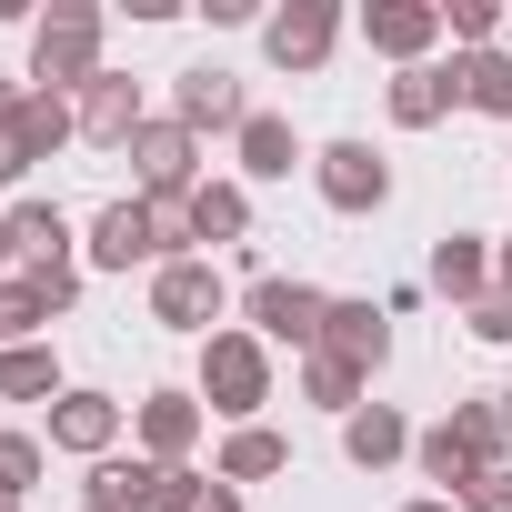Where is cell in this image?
<instances>
[{
	"mask_svg": "<svg viewBox=\"0 0 512 512\" xmlns=\"http://www.w3.org/2000/svg\"><path fill=\"white\" fill-rule=\"evenodd\" d=\"M462 502H472V512H512V472H482V482H462Z\"/></svg>",
	"mask_w": 512,
	"mask_h": 512,
	"instance_id": "31",
	"label": "cell"
},
{
	"mask_svg": "<svg viewBox=\"0 0 512 512\" xmlns=\"http://www.w3.org/2000/svg\"><path fill=\"white\" fill-rule=\"evenodd\" d=\"M452 91H462L472 111H502V121H512V61H502V51H472V61H452Z\"/></svg>",
	"mask_w": 512,
	"mask_h": 512,
	"instance_id": "21",
	"label": "cell"
},
{
	"mask_svg": "<svg viewBox=\"0 0 512 512\" xmlns=\"http://www.w3.org/2000/svg\"><path fill=\"white\" fill-rule=\"evenodd\" d=\"M11 251H31V272H71L61 251H71V221L51 211V201H31V211H11Z\"/></svg>",
	"mask_w": 512,
	"mask_h": 512,
	"instance_id": "20",
	"label": "cell"
},
{
	"mask_svg": "<svg viewBox=\"0 0 512 512\" xmlns=\"http://www.w3.org/2000/svg\"><path fill=\"white\" fill-rule=\"evenodd\" d=\"M262 472H282V432H231L221 482H262Z\"/></svg>",
	"mask_w": 512,
	"mask_h": 512,
	"instance_id": "24",
	"label": "cell"
},
{
	"mask_svg": "<svg viewBox=\"0 0 512 512\" xmlns=\"http://www.w3.org/2000/svg\"><path fill=\"white\" fill-rule=\"evenodd\" d=\"M81 131H91V141H141V91L101 71V81L81 91Z\"/></svg>",
	"mask_w": 512,
	"mask_h": 512,
	"instance_id": "14",
	"label": "cell"
},
{
	"mask_svg": "<svg viewBox=\"0 0 512 512\" xmlns=\"http://www.w3.org/2000/svg\"><path fill=\"white\" fill-rule=\"evenodd\" d=\"M201 512H241V492H231V482H211V492H201Z\"/></svg>",
	"mask_w": 512,
	"mask_h": 512,
	"instance_id": "32",
	"label": "cell"
},
{
	"mask_svg": "<svg viewBox=\"0 0 512 512\" xmlns=\"http://www.w3.org/2000/svg\"><path fill=\"white\" fill-rule=\"evenodd\" d=\"M251 111H241V91H231V71H181V131H241Z\"/></svg>",
	"mask_w": 512,
	"mask_h": 512,
	"instance_id": "12",
	"label": "cell"
},
{
	"mask_svg": "<svg viewBox=\"0 0 512 512\" xmlns=\"http://www.w3.org/2000/svg\"><path fill=\"white\" fill-rule=\"evenodd\" d=\"M151 312H161V322H181V332H211V312H221V272H211V262H161Z\"/></svg>",
	"mask_w": 512,
	"mask_h": 512,
	"instance_id": "9",
	"label": "cell"
},
{
	"mask_svg": "<svg viewBox=\"0 0 512 512\" xmlns=\"http://www.w3.org/2000/svg\"><path fill=\"white\" fill-rule=\"evenodd\" d=\"M201 392H211V412H251V402L272 392L262 342H251V332H211V352H201Z\"/></svg>",
	"mask_w": 512,
	"mask_h": 512,
	"instance_id": "4",
	"label": "cell"
},
{
	"mask_svg": "<svg viewBox=\"0 0 512 512\" xmlns=\"http://www.w3.org/2000/svg\"><path fill=\"white\" fill-rule=\"evenodd\" d=\"M31 71H41L51 91H61V81L91 91V81H101V21H91V11H51L41 41H31Z\"/></svg>",
	"mask_w": 512,
	"mask_h": 512,
	"instance_id": "5",
	"label": "cell"
},
{
	"mask_svg": "<svg viewBox=\"0 0 512 512\" xmlns=\"http://www.w3.org/2000/svg\"><path fill=\"white\" fill-rule=\"evenodd\" d=\"M191 432H201V402H191V392H151V402H141V442H151V462H181Z\"/></svg>",
	"mask_w": 512,
	"mask_h": 512,
	"instance_id": "15",
	"label": "cell"
},
{
	"mask_svg": "<svg viewBox=\"0 0 512 512\" xmlns=\"http://www.w3.org/2000/svg\"><path fill=\"white\" fill-rule=\"evenodd\" d=\"M302 382H312V402H332V412H352V392H362V372H352V362H332V352H312V362H302Z\"/></svg>",
	"mask_w": 512,
	"mask_h": 512,
	"instance_id": "25",
	"label": "cell"
},
{
	"mask_svg": "<svg viewBox=\"0 0 512 512\" xmlns=\"http://www.w3.org/2000/svg\"><path fill=\"white\" fill-rule=\"evenodd\" d=\"M262 41H272V61H282V71H322V61H332V41H342V21L322 11V0H292V11H282Z\"/></svg>",
	"mask_w": 512,
	"mask_h": 512,
	"instance_id": "10",
	"label": "cell"
},
{
	"mask_svg": "<svg viewBox=\"0 0 512 512\" xmlns=\"http://www.w3.org/2000/svg\"><path fill=\"white\" fill-rule=\"evenodd\" d=\"M111 432H121V412H111L101 392H61V412H51V442H61V452H101Z\"/></svg>",
	"mask_w": 512,
	"mask_h": 512,
	"instance_id": "17",
	"label": "cell"
},
{
	"mask_svg": "<svg viewBox=\"0 0 512 512\" xmlns=\"http://www.w3.org/2000/svg\"><path fill=\"white\" fill-rule=\"evenodd\" d=\"M502 292H512V241H502Z\"/></svg>",
	"mask_w": 512,
	"mask_h": 512,
	"instance_id": "33",
	"label": "cell"
},
{
	"mask_svg": "<svg viewBox=\"0 0 512 512\" xmlns=\"http://www.w3.org/2000/svg\"><path fill=\"white\" fill-rule=\"evenodd\" d=\"M412 512H452V502H412Z\"/></svg>",
	"mask_w": 512,
	"mask_h": 512,
	"instance_id": "34",
	"label": "cell"
},
{
	"mask_svg": "<svg viewBox=\"0 0 512 512\" xmlns=\"http://www.w3.org/2000/svg\"><path fill=\"white\" fill-rule=\"evenodd\" d=\"M131 161H141V191H151L161 211H181V201L201 191V181H191V131H181V121H141Z\"/></svg>",
	"mask_w": 512,
	"mask_h": 512,
	"instance_id": "6",
	"label": "cell"
},
{
	"mask_svg": "<svg viewBox=\"0 0 512 512\" xmlns=\"http://www.w3.org/2000/svg\"><path fill=\"white\" fill-rule=\"evenodd\" d=\"M502 452H512V402H462L442 432H422V472L432 482H482V472H502Z\"/></svg>",
	"mask_w": 512,
	"mask_h": 512,
	"instance_id": "1",
	"label": "cell"
},
{
	"mask_svg": "<svg viewBox=\"0 0 512 512\" xmlns=\"http://www.w3.org/2000/svg\"><path fill=\"white\" fill-rule=\"evenodd\" d=\"M171 241H191V221H181V211H161V201H111V211H101V231H91V262L131 272V262H161Z\"/></svg>",
	"mask_w": 512,
	"mask_h": 512,
	"instance_id": "2",
	"label": "cell"
},
{
	"mask_svg": "<svg viewBox=\"0 0 512 512\" xmlns=\"http://www.w3.org/2000/svg\"><path fill=\"white\" fill-rule=\"evenodd\" d=\"M61 131H71V111H61L51 91H0V181H21Z\"/></svg>",
	"mask_w": 512,
	"mask_h": 512,
	"instance_id": "3",
	"label": "cell"
},
{
	"mask_svg": "<svg viewBox=\"0 0 512 512\" xmlns=\"http://www.w3.org/2000/svg\"><path fill=\"white\" fill-rule=\"evenodd\" d=\"M442 21H452L462 41H492V31H502V11H492V0H452V11H442Z\"/></svg>",
	"mask_w": 512,
	"mask_h": 512,
	"instance_id": "29",
	"label": "cell"
},
{
	"mask_svg": "<svg viewBox=\"0 0 512 512\" xmlns=\"http://www.w3.org/2000/svg\"><path fill=\"white\" fill-rule=\"evenodd\" d=\"M452 101H462V91H452V71H402V81H392V121H412V131H422V121H442Z\"/></svg>",
	"mask_w": 512,
	"mask_h": 512,
	"instance_id": "22",
	"label": "cell"
},
{
	"mask_svg": "<svg viewBox=\"0 0 512 512\" xmlns=\"http://www.w3.org/2000/svg\"><path fill=\"white\" fill-rule=\"evenodd\" d=\"M432 292H452V302H482V292H492V262H482L472 231H452V241L432 251Z\"/></svg>",
	"mask_w": 512,
	"mask_h": 512,
	"instance_id": "19",
	"label": "cell"
},
{
	"mask_svg": "<svg viewBox=\"0 0 512 512\" xmlns=\"http://www.w3.org/2000/svg\"><path fill=\"white\" fill-rule=\"evenodd\" d=\"M472 332H482V342H512V292H482V302H472Z\"/></svg>",
	"mask_w": 512,
	"mask_h": 512,
	"instance_id": "30",
	"label": "cell"
},
{
	"mask_svg": "<svg viewBox=\"0 0 512 512\" xmlns=\"http://www.w3.org/2000/svg\"><path fill=\"white\" fill-rule=\"evenodd\" d=\"M292 161H302L292 121H272V111H251V121H241V171H251V181H282Z\"/></svg>",
	"mask_w": 512,
	"mask_h": 512,
	"instance_id": "18",
	"label": "cell"
},
{
	"mask_svg": "<svg viewBox=\"0 0 512 512\" xmlns=\"http://www.w3.org/2000/svg\"><path fill=\"white\" fill-rule=\"evenodd\" d=\"M251 322H262L272 342H302V352H322V322H332V302H322L312 282H251Z\"/></svg>",
	"mask_w": 512,
	"mask_h": 512,
	"instance_id": "7",
	"label": "cell"
},
{
	"mask_svg": "<svg viewBox=\"0 0 512 512\" xmlns=\"http://www.w3.org/2000/svg\"><path fill=\"white\" fill-rule=\"evenodd\" d=\"M0 392H51V352H0Z\"/></svg>",
	"mask_w": 512,
	"mask_h": 512,
	"instance_id": "28",
	"label": "cell"
},
{
	"mask_svg": "<svg viewBox=\"0 0 512 512\" xmlns=\"http://www.w3.org/2000/svg\"><path fill=\"white\" fill-rule=\"evenodd\" d=\"M312 181H322V201H332V211H372V201L392 191V171H382L362 141H332V151L312 161Z\"/></svg>",
	"mask_w": 512,
	"mask_h": 512,
	"instance_id": "8",
	"label": "cell"
},
{
	"mask_svg": "<svg viewBox=\"0 0 512 512\" xmlns=\"http://www.w3.org/2000/svg\"><path fill=\"white\" fill-rule=\"evenodd\" d=\"M31 322H51V312H41V292H31V282H0V342H21Z\"/></svg>",
	"mask_w": 512,
	"mask_h": 512,
	"instance_id": "27",
	"label": "cell"
},
{
	"mask_svg": "<svg viewBox=\"0 0 512 512\" xmlns=\"http://www.w3.org/2000/svg\"><path fill=\"white\" fill-rule=\"evenodd\" d=\"M31 472H41V442H31V432H0V512H11V492H21Z\"/></svg>",
	"mask_w": 512,
	"mask_h": 512,
	"instance_id": "26",
	"label": "cell"
},
{
	"mask_svg": "<svg viewBox=\"0 0 512 512\" xmlns=\"http://www.w3.org/2000/svg\"><path fill=\"white\" fill-rule=\"evenodd\" d=\"M181 221H191V241H241V231H251V201H241L231 181H201V191L181 201Z\"/></svg>",
	"mask_w": 512,
	"mask_h": 512,
	"instance_id": "16",
	"label": "cell"
},
{
	"mask_svg": "<svg viewBox=\"0 0 512 512\" xmlns=\"http://www.w3.org/2000/svg\"><path fill=\"white\" fill-rule=\"evenodd\" d=\"M362 31H372V51H392V61H412L432 31H442V11H422V0H372L362 11Z\"/></svg>",
	"mask_w": 512,
	"mask_h": 512,
	"instance_id": "13",
	"label": "cell"
},
{
	"mask_svg": "<svg viewBox=\"0 0 512 512\" xmlns=\"http://www.w3.org/2000/svg\"><path fill=\"white\" fill-rule=\"evenodd\" d=\"M342 442H352V462H392L412 432H402V412H382V402H372V412H352V422H342Z\"/></svg>",
	"mask_w": 512,
	"mask_h": 512,
	"instance_id": "23",
	"label": "cell"
},
{
	"mask_svg": "<svg viewBox=\"0 0 512 512\" xmlns=\"http://www.w3.org/2000/svg\"><path fill=\"white\" fill-rule=\"evenodd\" d=\"M322 352H332V362H352V372H372V362L392 352V332H382V312H372V302H332Z\"/></svg>",
	"mask_w": 512,
	"mask_h": 512,
	"instance_id": "11",
	"label": "cell"
}]
</instances>
